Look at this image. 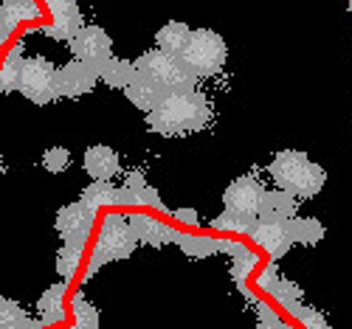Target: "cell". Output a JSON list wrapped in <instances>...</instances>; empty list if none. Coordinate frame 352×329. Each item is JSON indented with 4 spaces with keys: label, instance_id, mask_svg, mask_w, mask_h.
I'll return each mask as SVG.
<instances>
[{
    "label": "cell",
    "instance_id": "cell-34",
    "mask_svg": "<svg viewBox=\"0 0 352 329\" xmlns=\"http://www.w3.org/2000/svg\"><path fill=\"white\" fill-rule=\"evenodd\" d=\"M276 279H279V271H276V259L271 262V264H265L259 271V276H256V287L259 290H265V293H271V287L276 284Z\"/></svg>",
    "mask_w": 352,
    "mask_h": 329
},
{
    "label": "cell",
    "instance_id": "cell-36",
    "mask_svg": "<svg viewBox=\"0 0 352 329\" xmlns=\"http://www.w3.org/2000/svg\"><path fill=\"white\" fill-rule=\"evenodd\" d=\"M172 217L178 220L181 225H186V228H195L200 223V214L195 212V208H178V212H172Z\"/></svg>",
    "mask_w": 352,
    "mask_h": 329
},
{
    "label": "cell",
    "instance_id": "cell-37",
    "mask_svg": "<svg viewBox=\"0 0 352 329\" xmlns=\"http://www.w3.org/2000/svg\"><path fill=\"white\" fill-rule=\"evenodd\" d=\"M248 245H243V242H237V239H217V251L220 253H228L231 259L237 256V253H243Z\"/></svg>",
    "mask_w": 352,
    "mask_h": 329
},
{
    "label": "cell",
    "instance_id": "cell-40",
    "mask_svg": "<svg viewBox=\"0 0 352 329\" xmlns=\"http://www.w3.org/2000/svg\"><path fill=\"white\" fill-rule=\"evenodd\" d=\"M349 9H352V0H349Z\"/></svg>",
    "mask_w": 352,
    "mask_h": 329
},
{
    "label": "cell",
    "instance_id": "cell-11",
    "mask_svg": "<svg viewBox=\"0 0 352 329\" xmlns=\"http://www.w3.org/2000/svg\"><path fill=\"white\" fill-rule=\"evenodd\" d=\"M99 79L102 76L91 63H85V59H71L68 65L60 68V93L68 99H79L85 93H91Z\"/></svg>",
    "mask_w": 352,
    "mask_h": 329
},
{
    "label": "cell",
    "instance_id": "cell-19",
    "mask_svg": "<svg viewBox=\"0 0 352 329\" xmlns=\"http://www.w3.org/2000/svg\"><path fill=\"white\" fill-rule=\"evenodd\" d=\"M287 234H290V239L293 242H299V245H318L321 239H324V225H321L316 217H290L287 223Z\"/></svg>",
    "mask_w": 352,
    "mask_h": 329
},
{
    "label": "cell",
    "instance_id": "cell-35",
    "mask_svg": "<svg viewBox=\"0 0 352 329\" xmlns=\"http://www.w3.org/2000/svg\"><path fill=\"white\" fill-rule=\"evenodd\" d=\"M256 318H259L256 324H259L262 329H265V326H282V324H285L268 304H256Z\"/></svg>",
    "mask_w": 352,
    "mask_h": 329
},
{
    "label": "cell",
    "instance_id": "cell-38",
    "mask_svg": "<svg viewBox=\"0 0 352 329\" xmlns=\"http://www.w3.org/2000/svg\"><path fill=\"white\" fill-rule=\"evenodd\" d=\"M104 262H107V259H104L99 251H94V256H91V264H87V271H85V282H91V279L99 273V267H102Z\"/></svg>",
    "mask_w": 352,
    "mask_h": 329
},
{
    "label": "cell",
    "instance_id": "cell-3",
    "mask_svg": "<svg viewBox=\"0 0 352 329\" xmlns=\"http://www.w3.org/2000/svg\"><path fill=\"white\" fill-rule=\"evenodd\" d=\"M135 65H138V73L144 79H150L161 87H166L169 93L175 91H195V84L200 76H195L186 63H184V56L181 54H169L164 48H153V51H144L138 59H135Z\"/></svg>",
    "mask_w": 352,
    "mask_h": 329
},
{
    "label": "cell",
    "instance_id": "cell-2",
    "mask_svg": "<svg viewBox=\"0 0 352 329\" xmlns=\"http://www.w3.org/2000/svg\"><path fill=\"white\" fill-rule=\"evenodd\" d=\"M268 174L274 177V183L279 189L293 192L299 200L316 197L327 183V172L316 161H310L305 152H299V149H282V152H276L274 161L268 163Z\"/></svg>",
    "mask_w": 352,
    "mask_h": 329
},
{
    "label": "cell",
    "instance_id": "cell-5",
    "mask_svg": "<svg viewBox=\"0 0 352 329\" xmlns=\"http://www.w3.org/2000/svg\"><path fill=\"white\" fill-rule=\"evenodd\" d=\"M20 93L34 104H51L60 99V71H56L45 56H25L23 76H20Z\"/></svg>",
    "mask_w": 352,
    "mask_h": 329
},
{
    "label": "cell",
    "instance_id": "cell-13",
    "mask_svg": "<svg viewBox=\"0 0 352 329\" xmlns=\"http://www.w3.org/2000/svg\"><path fill=\"white\" fill-rule=\"evenodd\" d=\"M251 239L262 251H268L271 259H282L293 245V239L287 234V225L285 223H271V220H259L256 228L251 231Z\"/></svg>",
    "mask_w": 352,
    "mask_h": 329
},
{
    "label": "cell",
    "instance_id": "cell-23",
    "mask_svg": "<svg viewBox=\"0 0 352 329\" xmlns=\"http://www.w3.org/2000/svg\"><path fill=\"white\" fill-rule=\"evenodd\" d=\"M256 223H259V217H243L237 212H231V208H226L223 214H217L212 220V228L214 231H223V234H248L251 236V231L256 228Z\"/></svg>",
    "mask_w": 352,
    "mask_h": 329
},
{
    "label": "cell",
    "instance_id": "cell-1",
    "mask_svg": "<svg viewBox=\"0 0 352 329\" xmlns=\"http://www.w3.org/2000/svg\"><path fill=\"white\" fill-rule=\"evenodd\" d=\"M212 122V102L197 91H175L146 113V124L158 135H192L206 130Z\"/></svg>",
    "mask_w": 352,
    "mask_h": 329
},
{
    "label": "cell",
    "instance_id": "cell-26",
    "mask_svg": "<svg viewBox=\"0 0 352 329\" xmlns=\"http://www.w3.org/2000/svg\"><path fill=\"white\" fill-rule=\"evenodd\" d=\"M82 200L91 205V208H107V205H116V186L110 181H94L91 186L82 189Z\"/></svg>",
    "mask_w": 352,
    "mask_h": 329
},
{
    "label": "cell",
    "instance_id": "cell-8",
    "mask_svg": "<svg viewBox=\"0 0 352 329\" xmlns=\"http://www.w3.org/2000/svg\"><path fill=\"white\" fill-rule=\"evenodd\" d=\"M71 48H74L76 59L91 63L96 71H102L113 59V40H110V34L104 32V28H99V25H82L79 34L71 40Z\"/></svg>",
    "mask_w": 352,
    "mask_h": 329
},
{
    "label": "cell",
    "instance_id": "cell-28",
    "mask_svg": "<svg viewBox=\"0 0 352 329\" xmlns=\"http://www.w3.org/2000/svg\"><path fill=\"white\" fill-rule=\"evenodd\" d=\"M71 310H74V324H76V326H82V329H96V326H99V313H96V307L87 302L82 293H74Z\"/></svg>",
    "mask_w": 352,
    "mask_h": 329
},
{
    "label": "cell",
    "instance_id": "cell-21",
    "mask_svg": "<svg viewBox=\"0 0 352 329\" xmlns=\"http://www.w3.org/2000/svg\"><path fill=\"white\" fill-rule=\"evenodd\" d=\"M99 76H102V82L107 87H127V84H133L138 79V65L127 63V59H116L113 56L110 63L99 71Z\"/></svg>",
    "mask_w": 352,
    "mask_h": 329
},
{
    "label": "cell",
    "instance_id": "cell-4",
    "mask_svg": "<svg viewBox=\"0 0 352 329\" xmlns=\"http://www.w3.org/2000/svg\"><path fill=\"white\" fill-rule=\"evenodd\" d=\"M181 56H184L186 68L195 76L209 79V76H217L226 68L228 45L217 32H212V28H195Z\"/></svg>",
    "mask_w": 352,
    "mask_h": 329
},
{
    "label": "cell",
    "instance_id": "cell-7",
    "mask_svg": "<svg viewBox=\"0 0 352 329\" xmlns=\"http://www.w3.org/2000/svg\"><path fill=\"white\" fill-rule=\"evenodd\" d=\"M94 220H96V208H91L85 200H76L56 212V231H60L65 242L85 248L94 231Z\"/></svg>",
    "mask_w": 352,
    "mask_h": 329
},
{
    "label": "cell",
    "instance_id": "cell-12",
    "mask_svg": "<svg viewBox=\"0 0 352 329\" xmlns=\"http://www.w3.org/2000/svg\"><path fill=\"white\" fill-rule=\"evenodd\" d=\"M130 225H133V231L138 236V242L153 245V248H161L166 242H181V239H184V234L175 225H169L164 220H155L150 214H141V212L130 214Z\"/></svg>",
    "mask_w": 352,
    "mask_h": 329
},
{
    "label": "cell",
    "instance_id": "cell-24",
    "mask_svg": "<svg viewBox=\"0 0 352 329\" xmlns=\"http://www.w3.org/2000/svg\"><path fill=\"white\" fill-rule=\"evenodd\" d=\"M82 245H71L65 242L60 251H56V273H60L65 282H71L76 273H79V267H82Z\"/></svg>",
    "mask_w": 352,
    "mask_h": 329
},
{
    "label": "cell",
    "instance_id": "cell-30",
    "mask_svg": "<svg viewBox=\"0 0 352 329\" xmlns=\"http://www.w3.org/2000/svg\"><path fill=\"white\" fill-rule=\"evenodd\" d=\"M43 166L51 172V174H60L71 166V152L65 146H48L45 155H43Z\"/></svg>",
    "mask_w": 352,
    "mask_h": 329
},
{
    "label": "cell",
    "instance_id": "cell-22",
    "mask_svg": "<svg viewBox=\"0 0 352 329\" xmlns=\"http://www.w3.org/2000/svg\"><path fill=\"white\" fill-rule=\"evenodd\" d=\"M23 65H25V56H23V43H17L6 59H3V73H0V91L12 93L20 91V76H23Z\"/></svg>",
    "mask_w": 352,
    "mask_h": 329
},
{
    "label": "cell",
    "instance_id": "cell-10",
    "mask_svg": "<svg viewBox=\"0 0 352 329\" xmlns=\"http://www.w3.org/2000/svg\"><path fill=\"white\" fill-rule=\"evenodd\" d=\"M51 14H54V23L51 25H43V34H48L51 40H74L82 28V12L76 6V0H45Z\"/></svg>",
    "mask_w": 352,
    "mask_h": 329
},
{
    "label": "cell",
    "instance_id": "cell-29",
    "mask_svg": "<svg viewBox=\"0 0 352 329\" xmlns=\"http://www.w3.org/2000/svg\"><path fill=\"white\" fill-rule=\"evenodd\" d=\"M259 264V256H256V251H251V248H245L243 253H237L231 259V276H234V282L237 284H245V279L254 273V267Z\"/></svg>",
    "mask_w": 352,
    "mask_h": 329
},
{
    "label": "cell",
    "instance_id": "cell-27",
    "mask_svg": "<svg viewBox=\"0 0 352 329\" xmlns=\"http://www.w3.org/2000/svg\"><path fill=\"white\" fill-rule=\"evenodd\" d=\"M184 248V253L195 256V259H206L212 253H220L217 251V239L214 236H200V234H184V239L178 242Z\"/></svg>",
    "mask_w": 352,
    "mask_h": 329
},
{
    "label": "cell",
    "instance_id": "cell-33",
    "mask_svg": "<svg viewBox=\"0 0 352 329\" xmlns=\"http://www.w3.org/2000/svg\"><path fill=\"white\" fill-rule=\"evenodd\" d=\"M133 205H146V208H155V212H164L166 214V205L164 200L158 197V192L153 186H144V189H133Z\"/></svg>",
    "mask_w": 352,
    "mask_h": 329
},
{
    "label": "cell",
    "instance_id": "cell-31",
    "mask_svg": "<svg viewBox=\"0 0 352 329\" xmlns=\"http://www.w3.org/2000/svg\"><path fill=\"white\" fill-rule=\"evenodd\" d=\"M271 295L276 298L279 304H293V302H302V287L296 284V282H290V279H276V284L271 287Z\"/></svg>",
    "mask_w": 352,
    "mask_h": 329
},
{
    "label": "cell",
    "instance_id": "cell-39",
    "mask_svg": "<svg viewBox=\"0 0 352 329\" xmlns=\"http://www.w3.org/2000/svg\"><path fill=\"white\" fill-rule=\"evenodd\" d=\"M124 186H127V189H144V186H146V177H144V172H138V169L127 172V181H124Z\"/></svg>",
    "mask_w": 352,
    "mask_h": 329
},
{
    "label": "cell",
    "instance_id": "cell-20",
    "mask_svg": "<svg viewBox=\"0 0 352 329\" xmlns=\"http://www.w3.org/2000/svg\"><path fill=\"white\" fill-rule=\"evenodd\" d=\"M189 37H192V28H189L186 23H178V20L166 23L164 28H158V32H155L158 48H164V51H169V54H184Z\"/></svg>",
    "mask_w": 352,
    "mask_h": 329
},
{
    "label": "cell",
    "instance_id": "cell-25",
    "mask_svg": "<svg viewBox=\"0 0 352 329\" xmlns=\"http://www.w3.org/2000/svg\"><path fill=\"white\" fill-rule=\"evenodd\" d=\"M0 326L3 329H32V326H37V321L28 318L17 302L3 298V302H0Z\"/></svg>",
    "mask_w": 352,
    "mask_h": 329
},
{
    "label": "cell",
    "instance_id": "cell-32",
    "mask_svg": "<svg viewBox=\"0 0 352 329\" xmlns=\"http://www.w3.org/2000/svg\"><path fill=\"white\" fill-rule=\"evenodd\" d=\"M287 313L296 318L299 324H305V326H316V329H321V326H327V318L321 315L318 310H313V307H302L299 302H293V304H287Z\"/></svg>",
    "mask_w": 352,
    "mask_h": 329
},
{
    "label": "cell",
    "instance_id": "cell-14",
    "mask_svg": "<svg viewBox=\"0 0 352 329\" xmlns=\"http://www.w3.org/2000/svg\"><path fill=\"white\" fill-rule=\"evenodd\" d=\"M85 172L94 177V181H113L116 174L122 172V161H119V152L107 144H94L87 146L85 152Z\"/></svg>",
    "mask_w": 352,
    "mask_h": 329
},
{
    "label": "cell",
    "instance_id": "cell-17",
    "mask_svg": "<svg viewBox=\"0 0 352 329\" xmlns=\"http://www.w3.org/2000/svg\"><path fill=\"white\" fill-rule=\"evenodd\" d=\"M166 87H161V84H155V82H150V79H144L141 73H138V79L133 82V84H127L124 87V96L138 107V110H144V113H150V110H155L164 99H166Z\"/></svg>",
    "mask_w": 352,
    "mask_h": 329
},
{
    "label": "cell",
    "instance_id": "cell-16",
    "mask_svg": "<svg viewBox=\"0 0 352 329\" xmlns=\"http://www.w3.org/2000/svg\"><path fill=\"white\" fill-rule=\"evenodd\" d=\"M0 17H3V23H0V40L6 43L17 23H25V20L32 23L40 17V6H37V0H6L3 9H0Z\"/></svg>",
    "mask_w": 352,
    "mask_h": 329
},
{
    "label": "cell",
    "instance_id": "cell-15",
    "mask_svg": "<svg viewBox=\"0 0 352 329\" xmlns=\"http://www.w3.org/2000/svg\"><path fill=\"white\" fill-rule=\"evenodd\" d=\"M299 208V197L287 192V189H271L262 197V208H259V220H271V223H287L290 217H296Z\"/></svg>",
    "mask_w": 352,
    "mask_h": 329
},
{
    "label": "cell",
    "instance_id": "cell-6",
    "mask_svg": "<svg viewBox=\"0 0 352 329\" xmlns=\"http://www.w3.org/2000/svg\"><path fill=\"white\" fill-rule=\"evenodd\" d=\"M138 245V236L130 225V217L124 214H107L102 220V228H99V239H96V251L107 259V262H116V259H130L133 251Z\"/></svg>",
    "mask_w": 352,
    "mask_h": 329
},
{
    "label": "cell",
    "instance_id": "cell-18",
    "mask_svg": "<svg viewBox=\"0 0 352 329\" xmlns=\"http://www.w3.org/2000/svg\"><path fill=\"white\" fill-rule=\"evenodd\" d=\"M65 293H68V282L63 279L60 284H51L37 302V313H40V324L51 326V324H60L65 321Z\"/></svg>",
    "mask_w": 352,
    "mask_h": 329
},
{
    "label": "cell",
    "instance_id": "cell-9",
    "mask_svg": "<svg viewBox=\"0 0 352 329\" xmlns=\"http://www.w3.org/2000/svg\"><path fill=\"white\" fill-rule=\"evenodd\" d=\"M265 186H262L259 177L254 174H243L237 181H231V186L223 192V203L231 212H237L243 217H259L262 208V197H265Z\"/></svg>",
    "mask_w": 352,
    "mask_h": 329
}]
</instances>
